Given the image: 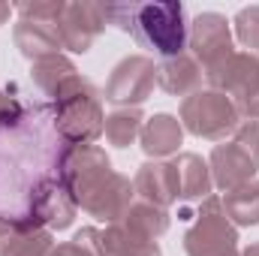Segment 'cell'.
Returning <instances> with one entry per match:
<instances>
[{
	"label": "cell",
	"mask_w": 259,
	"mask_h": 256,
	"mask_svg": "<svg viewBox=\"0 0 259 256\" xmlns=\"http://www.w3.org/2000/svg\"><path fill=\"white\" fill-rule=\"evenodd\" d=\"M172 166L178 172V199H208L211 196L214 178H211L208 163L199 154H190V151L178 154Z\"/></svg>",
	"instance_id": "16"
},
{
	"label": "cell",
	"mask_w": 259,
	"mask_h": 256,
	"mask_svg": "<svg viewBox=\"0 0 259 256\" xmlns=\"http://www.w3.org/2000/svg\"><path fill=\"white\" fill-rule=\"evenodd\" d=\"M55 247L52 232L49 229H36V232H24L15 238V244L6 250L3 256H49Z\"/></svg>",
	"instance_id": "22"
},
{
	"label": "cell",
	"mask_w": 259,
	"mask_h": 256,
	"mask_svg": "<svg viewBox=\"0 0 259 256\" xmlns=\"http://www.w3.org/2000/svg\"><path fill=\"white\" fill-rule=\"evenodd\" d=\"M75 202L66 193V187L55 178H46L36 184L33 199H30V214L21 217L24 232H36V229H69L75 220Z\"/></svg>",
	"instance_id": "7"
},
{
	"label": "cell",
	"mask_w": 259,
	"mask_h": 256,
	"mask_svg": "<svg viewBox=\"0 0 259 256\" xmlns=\"http://www.w3.org/2000/svg\"><path fill=\"white\" fill-rule=\"evenodd\" d=\"M103 244H106V253L109 256H163L157 241H148V238L136 235V232L127 229L121 220L106 226Z\"/></svg>",
	"instance_id": "17"
},
{
	"label": "cell",
	"mask_w": 259,
	"mask_h": 256,
	"mask_svg": "<svg viewBox=\"0 0 259 256\" xmlns=\"http://www.w3.org/2000/svg\"><path fill=\"white\" fill-rule=\"evenodd\" d=\"M241 256H259V241H253V244H247L244 247V253Z\"/></svg>",
	"instance_id": "31"
},
{
	"label": "cell",
	"mask_w": 259,
	"mask_h": 256,
	"mask_svg": "<svg viewBox=\"0 0 259 256\" xmlns=\"http://www.w3.org/2000/svg\"><path fill=\"white\" fill-rule=\"evenodd\" d=\"M30 75H33V81H36L39 91H46L49 97H55L66 81H69L72 75H78V72H75V64H72L66 55H52V58L36 61L33 69H30Z\"/></svg>",
	"instance_id": "20"
},
{
	"label": "cell",
	"mask_w": 259,
	"mask_h": 256,
	"mask_svg": "<svg viewBox=\"0 0 259 256\" xmlns=\"http://www.w3.org/2000/svg\"><path fill=\"white\" fill-rule=\"evenodd\" d=\"M208 169H211L214 184L223 193H229L235 187H241V184H247V181H253V175L259 172V163L238 142H223L211 151Z\"/></svg>",
	"instance_id": "11"
},
{
	"label": "cell",
	"mask_w": 259,
	"mask_h": 256,
	"mask_svg": "<svg viewBox=\"0 0 259 256\" xmlns=\"http://www.w3.org/2000/svg\"><path fill=\"white\" fill-rule=\"evenodd\" d=\"M72 241L84 250V256H109V253H106V244H103V232H100V229H94V226L78 229Z\"/></svg>",
	"instance_id": "25"
},
{
	"label": "cell",
	"mask_w": 259,
	"mask_h": 256,
	"mask_svg": "<svg viewBox=\"0 0 259 256\" xmlns=\"http://www.w3.org/2000/svg\"><path fill=\"white\" fill-rule=\"evenodd\" d=\"M49 256H84V250H81L75 241H64V244L52 247V253H49Z\"/></svg>",
	"instance_id": "30"
},
{
	"label": "cell",
	"mask_w": 259,
	"mask_h": 256,
	"mask_svg": "<svg viewBox=\"0 0 259 256\" xmlns=\"http://www.w3.org/2000/svg\"><path fill=\"white\" fill-rule=\"evenodd\" d=\"M9 12H12V6H6V3H0V24H6V18H9Z\"/></svg>",
	"instance_id": "32"
},
{
	"label": "cell",
	"mask_w": 259,
	"mask_h": 256,
	"mask_svg": "<svg viewBox=\"0 0 259 256\" xmlns=\"http://www.w3.org/2000/svg\"><path fill=\"white\" fill-rule=\"evenodd\" d=\"M235 109H238V118H244V121H259V88L250 91V94H244V97H238V100H235Z\"/></svg>",
	"instance_id": "28"
},
{
	"label": "cell",
	"mask_w": 259,
	"mask_h": 256,
	"mask_svg": "<svg viewBox=\"0 0 259 256\" xmlns=\"http://www.w3.org/2000/svg\"><path fill=\"white\" fill-rule=\"evenodd\" d=\"M18 118H21V106H18L9 94H3V91H0V130L12 127Z\"/></svg>",
	"instance_id": "29"
},
{
	"label": "cell",
	"mask_w": 259,
	"mask_h": 256,
	"mask_svg": "<svg viewBox=\"0 0 259 256\" xmlns=\"http://www.w3.org/2000/svg\"><path fill=\"white\" fill-rule=\"evenodd\" d=\"M121 223L127 229H133L136 235H142L148 241H157L169 229V211L166 208H157L151 202H133L127 208V214L121 217Z\"/></svg>",
	"instance_id": "18"
},
{
	"label": "cell",
	"mask_w": 259,
	"mask_h": 256,
	"mask_svg": "<svg viewBox=\"0 0 259 256\" xmlns=\"http://www.w3.org/2000/svg\"><path fill=\"white\" fill-rule=\"evenodd\" d=\"M157 84V66L145 55H130L118 61L109 81H106V103H115L121 109H139Z\"/></svg>",
	"instance_id": "5"
},
{
	"label": "cell",
	"mask_w": 259,
	"mask_h": 256,
	"mask_svg": "<svg viewBox=\"0 0 259 256\" xmlns=\"http://www.w3.org/2000/svg\"><path fill=\"white\" fill-rule=\"evenodd\" d=\"M133 193L136 190H133L130 178L118 175V172H109L94 190L78 202V208L88 211L91 217L103 220V223H118L127 214V208L133 205Z\"/></svg>",
	"instance_id": "10"
},
{
	"label": "cell",
	"mask_w": 259,
	"mask_h": 256,
	"mask_svg": "<svg viewBox=\"0 0 259 256\" xmlns=\"http://www.w3.org/2000/svg\"><path fill=\"white\" fill-rule=\"evenodd\" d=\"M61 12H64V3L61 0H49V3H21L18 6V15L24 21H39V24H58L61 21Z\"/></svg>",
	"instance_id": "24"
},
{
	"label": "cell",
	"mask_w": 259,
	"mask_h": 256,
	"mask_svg": "<svg viewBox=\"0 0 259 256\" xmlns=\"http://www.w3.org/2000/svg\"><path fill=\"white\" fill-rule=\"evenodd\" d=\"M15 46L18 52L27 58V61H42V58H52V55H61L64 42H61V33H58V24H39V21H24L18 18L15 30Z\"/></svg>",
	"instance_id": "15"
},
{
	"label": "cell",
	"mask_w": 259,
	"mask_h": 256,
	"mask_svg": "<svg viewBox=\"0 0 259 256\" xmlns=\"http://www.w3.org/2000/svg\"><path fill=\"white\" fill-rule=\"evenodd\" d=\"M232 142H238V145L259 163V121H244V124H238Z\"/></svg>",
	"instance_id": "26"
},
{
	"label": "cell",
	"mask_w": 259,
	"mask_h": 256,
	"mask_svg": "<svg viewBox=\"0 0 259 256\" xmlns=\"http://www.w3.org/2000/svg\"><path fill=\"white\" fill-rule=\"evenodd\" d=\"M187 256H238V232L217 196L202 199L196 223L184 235Z\"/></svg>",
	"instance_id": "4"
},
{
	"label": "cell",
	"mask_w": 259,
	"mask_h": 256,
	"mask_svg": "<svg viewBox=\"0 0 259 256\" xmlns=\"http://www.w3.org/2000/svg\"><path fill=\"white\" fill-rule=\"evenodd\" d=\"M112 172V160L100 145H69L61 157V184L78 205L106 175Z\"/></svg>",
	"instance_id": "6"
},
{
	"label": "cell",
	"mask_w": 259,
	"mask_h": 256,
	"mask_svg": "<svg viewBox=\"0 0 259 256\" xmlns=\"http://www.w3.org/2000/svg\"><path fill=\"white\" fill-rule=\"evenodd\" d=\"M124 33H133L139 46L154 49L163 58H175L187 46V24L181 3H130Z\"/></svg>",
	"instance_id": "2"
},
{
	"label": "cell",
	"mask_w": 259,
	"mask_h": 256,
	"mask_svg": "<svg viewBox=\"0 0 259 256\" xmlns=\"http://www.w3.org/2000/svg\"><path fill=\"white\" fill-rule=\"evenodd\" d=\"M103 30H106V18H103L100 3H64L61 21H58L64 49L84 55V52H91V46L100 39Z\"/></svg>",
	"instance_id": "9"
},
{
	"label": "cell",
	"mask_w": 259,
	"mask_h": 256,
	"mask_svg": "<svg viewBox=\"0 0 259 256\" xmlns=\"http://www.w3.org/2000/svg\"><path fill=\"white\" fill-rule=\"evenodd\" d=\"M55 124L69 145H94L103 136V94L81 75H72L55 94Z\"/></svg>",
	"instance_id": "1"
},
{
	"label": "cell",
	"mask_w": 259,
	"mask_h": 256,
	"mask_svg": "<svg viewBox=\"0 0 259 256\" xmlns=\"http://www.w3.org/2000/svg\"><path fill=\"white\" fill-rule=\"evenodd\" d=\"M238 109L223 91H196L181 100V127L190 130L199 139L220 142L238 130Z\"/></svg>",
	"instance_id": "3"
},
{
	"label": "cell",
	"mask_w": 259,
	"mask_h": 256,
	"mask_svg": "<svg viewBox=\"0 0 259 256\" xmlns=\"http://www.w3.org/2000/svg\"><path fill=\"white\" fill-rule=\"evenodd\" d=\"M142 124H145V115L139 109H115L112 115H106L103 133H106L109 145L127 148V145L136 142V136L142 133Z\"/></svg>",
	"instance_id": "21"
},
{
	"label": "cell",
	"mask_w": 259,
	"mask_h": 256,
	"mask_svg": "<svg viewBox=\"0 0 259 256\" xmlns=\"http://www.w3.org/2000/svg\"><path fill=\"white\" fill-rule=\"evenodd\" d=\"M223 211L238 226H259V181H247L235 190L223 193Z\"/></svg>",
	"instance_id": "19"
},
{
	"label": "cell",
	"mask_w": 259,
	"mask_h": 256,
	"mask_svg": "<svg viewBox=\"0 0 259 256\" xmlns=\"http://www.w3.org/2000/svg\"><path fill=\"white\" fill-rule=\"evenodd\" d=\"M187 42L193 49V58L199 61L202 72L217 69L226 58L235 55L229 21L220 12H202V15H196L190 30H187Z\"/></svg>",
	"instance_id": "8"
},
{
	"label": "cell",
	"mask_w": 259,
	"mask_h": 256,
	"mask_svg": "<svg viewBox=\"0 0 259 256\" xmlns=\"http://www.w3.org/2000/svg\"><path fill=\"white\" fill-rule=\"evenodd\" d=\"M235 36L250 55H259V6H244L235 15Z\"/></svg>",
	"instance_id": "23"
},
{
	"label": "cell",
	"mask_w": 259,
	"mask_h": 256,
	"mask_svg": "<svg viewBox=\"0 0 259 256\" xmlns=\"http://www.w3.org/2000/svg\"><path fill=\"white\" fill-rule=\"evenodd\" d=\"M202 78H205V72H202L199 61L187 52L166 58L157 66V84L172 97H190L196 91H202Z\"/></svg>",
	"instance_id": "13"
},
{
	"label": "cell",
	"mask_w": 259,
	"mask_h": 256,
	"mask_svg": "<svg viewBox=\"0 0 259 256\" xmlns=\"http://www.w3.org/2000/svg\"><path fill=\"white\" fill-rule=\"evenodd\" d=\"M133 190L142 196V202H151L157 208H169L172 202H178V172L166 160L142 163L136 172Z\"/></svg>",
	"instance_id": "12"
},
{
	"label": "cell",
	"mask_w": 259,
	"mask_h": 256,
	"mask_svg": "<svg viewBox=\"0 0 259 256\" xmlns=\"http://www.w3.org/2000/svg\"><path fill=\"white\" fill-rule=\"evenodd\" d=\"M18 235H24L21 220H12V217H3V214H0V256L15 244V238H18Z\"/></svg>",
	"instance_id": "27"
},
{
	"label": "cell",
	"mask_w": 259,
	"mask_h": 256,
	"mask_svg": "<svg viewBox=\"0 0 259 256\" xmlns=\"http://www.w3.org/2000/svg\"><path fill=\"white\" fill-rule=\"evenodd\" d=\"M139 139H142V151H145L148 157L163 160V157L178 154V148H181V142H184V127H181V121H178L175 115L160 112V115H154V118H148V121L142 124Z\"/></svg>",
	"instance_id": "14"
}]
</instances>
